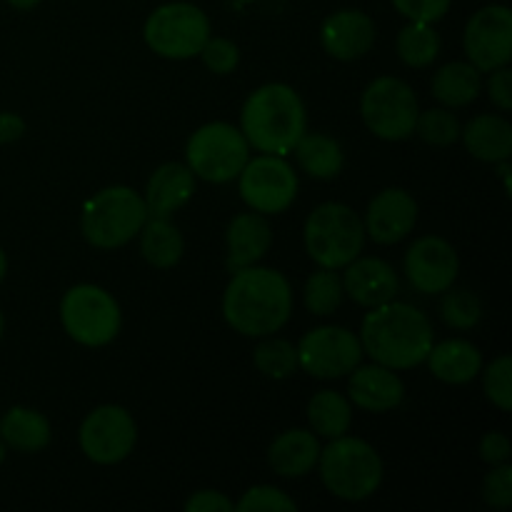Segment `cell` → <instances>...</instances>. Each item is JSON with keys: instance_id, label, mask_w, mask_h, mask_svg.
Returning <instances> with one entry per match:
<instances>
[{"instance_id": "cell-31", "label": "cell", "mask_w": 512, "mask_h": 512, "mask_svg": "<svg viewBox=\"0 0 512 512\" xmlns=\"http://www.w3.org/2000/svg\"><path fill=\"white\" fill-rule=\"evenodd\" d=\"M343 278L335 270L320 268L305 283V308L313 315H333L343 303Z\"/></svg>"}, {"instance_id": "cell-29", "label": "cell", "mask_w": 512, "mask_h": 512, "mask_svg": "<svg viewBox=\"0 0 512 512\" xmlns=\"http://www.w3.org/2000/svg\"><path fill=\"white\" fill-rule=\"evenodd\" d=\"M308 420L315 435L333 440L350 430V423H353V408H350V400L345 398V395L335 393V390H320V393L313 395V400H310Z\"/></svg>"}, {"instance_id": "cell-3", "label": "cell", "mask_w": 512, "mask_h": 512, "mask_svg": "<svg viewBox=\"0 0 512 512\" xmlns=\"http://www.w3.org/2000/svg\"><path fill=\"white\" fill-rule=\"evenodd\" d=\"M308 130L300 95L290 85L268 83L250 93L240 110V133L265 155H288Z\"/></svg>"}, {"instance_id": "cell-18", "label": "cell", "mask_w": 512, "mask_h": 512, "mask_svg": "<svg viewBox=\"0 0 512 512\" xmlns=\"http://www.w3.org/2000/svg\"><path fill=\"white\" fill-rule=\"evenodd\" d=\"M343 290L353 298V303L363 308H378V305L395 300L400 290V280L393 265L380 258H355L345 265Z\"/></svg>"}, {"instance_id": "cell-34", "label": "cell", "mask_w": 512, "mask_h": 512, "mask_svg": "<svg viewBox=\"0 0 512 512\" xmlns=\"http://www.w3.org/2000/svg\"><path fill=\"white\" fill-rule=\"evenodd\" d=\"M460 123L448 108H430L418 113L415 120V133L435 148H448L460 138Z\"/></svg>"}, {"instance_id": "cell-35", "label": "cell", "mask_w": 512, "mask_h": 512, "mask_svg": "<svg viewBox=\"0 0 512 512\" xmlns=\"http://www.w3.org/2000/svg\"><path fill=\"white\" fill-rule=\"evenodd\" d=\"M485 395L493 405L510 413L512 410V360L510 355H500L488 365L483 378Z\"/></svg>"}, {"instance_id": "cell-14", "label": "cell", "mask_w": 512, "mask_h": 512, "mask_svg": "<svg viewBox=\"0 0 512 512\" xmlns=\"http://www.w3.org/2000/svg\"><path fill=\"white\" fill-rule=\"evenodd\" d=\"M465 55L480 73L512 60V13L508 5H485L465 25Z\"/></svg>"}, {"instance_id": "cell-20", "label": "cell", "mask_w": 512, "mask_h": 512, "mask_svg": "<svg viewBox=\"0 0 512 512\" xmlns=\"http://www.w3.org/2000/svg\"><path fill=\"white\" fill-rule=\"evenodd\" d=\"M195 193V175L183 163H165L150 175L145 190V208L150 218H170Z\"/></svg>"}, {"instance_id": "cell-41", "label": "cell", "mask_w": 512, "mask_h": 512, "mask_svg": "<svg viewBox=\"0 0 512 512\" xmlns=\"http://www.w3.org/2000/svg\"><path fill=\"white\" fill-rule=\"evenodd\" d=\"M510 455H512V445L505 433L493 430V433H488L483 440H480V458H483L488 465L508 463Z\"/></svg>"}, {"instance_id": "cell-42", "label": "cell", "mask_w": 512, "mask_h": 512, "mask_svg": "<svg viewBox=\"0 0 512 512\" xmlns=\"http://www.w3.org/2000/svg\"><path fill=\"white\" fill-rule=\"evenodd\" d=\"M185 510L188 512H233L235 505L233 500L225 498L218 490H200L193 498L185 503Z\"/></svg>"}, {"instance_id": "cell-24", "label": "cell", "mask_w": 512, "mask_h": 512, "mask_svg": "<svg viewBox=\"0 0 512 512\" xmlns=\"http://www.w3.org/2000/svg\"><path fill=\"white\" fill-rule=\"evenodd\" d=\"M465 148L485 163H503L512 155V125L503 115H478L460 130Z\"/></svg>"}, {"instance_id": "cell-1", "label": "cell", "mask_w": 512, "mask_h": 512, "mask_svg": "<svg viewBox=\"0 0 512 512\" xmlns=\"http://www.w3.org/2000/svg\"><path fill=\"white\" fill-rule=\"evenodd\" d=\"M293 315L288 278L273 268L235 270L223 295V318L245 338H265L283 328Z\"/></svg>"}, {"instance_id": "cell-38", "label": "cell", "mask_w": 512, "mask_h": 512, "mask_svg": "<svg viewBox=\"0 0 512 512\" xmlns=\"http://www.w3.org/2000/svg\"><path fill=\"white\" fill-rule=\"evenodd\" d=\"M483 498L490 508L505 510L512 505V465H493L483 480Z\"/></svg>"}, {"instance_id": "cell-2", "label": "cell", "mask_w": 512, "mask_h": 512, "mask_svg": "<svg viewBox=\"0 0 512 512\" xmlns=\"http://www.w3.org/2000/svg\"><path fill=\"white\" fill-rule=\"evenodd\" d=\"M363 355L390 370H410L425 363L433 348V325L428 315L410 303L388 300L370 308L360 328Z\"/></svg>"}, {"instance_id": "cell-32", "label": "cell", "mask_w": 512, "mask_h": 512, "mask_svg": "<svg viewBox=\"0 0 512 512\" xmlns=\"http://www.w3.org/2000/svg\"><path fill=\"white\" fill-rule=\"evenodd\" d=\"M253 363L265 378L285 380L298 370V350L288 340L265 335L263 343L253 350Z\"/></svg>"}, {"instance_id": "cell-33", "label": "cell", "mask_w": 512, "mask_h": 512, "mask_svg": "<svg viewBox=\"0 0 512 512\" xmlns=\"http://www.w3.org/2000/svg\"><path fill=\"white\" fill-rule=\"evenodd\" d=\"M440 318L445 320L448 328L455 330H470L480 323L483 318V303L470 290H445L443 300H440Z\"/></svg>"}, {"instance_id": "cell-19", "label": "cell", "mask_w": 512, "mask_h": 512, "mask_svg": "<svg viewBox=\"0 0 512 512\" xmlns=\"http://www.w3.org/2000/svg\"><path fill=\"white\" fill-rule=\"evenodd\" d=\"M348 393L353 405L368 410V413H390L398 408L405 398V385L398 375L385 365H363L353 370L348 383Z\"/></svg>"}, {"instance_id": "cell-21", "label": "cell", "mask_w": 512, "mask_h": 512, "mask_svg": "<svg viewBox=\"0 0 512 512\" xmlns=\"http://www.w3.org/2000/svg\"><path fill=\"white\" fill-rule=\"evenodd\" d=\"M273 245V230L260 213H243L228 225V268L243 270L258 263Z\"/></svg>"}, {"instance_id": "cell-25", "label": "cell", "mask_w": 512, "mask_h": 512, "mask_svg": "<svg viewBox=\"0 0 512 512\" xmlns=\"http://www.w3.org/2000/svg\"><path fill=\"white\" fill-rule=\"evenodd\" d=\"M50 420L30 408H10L0 420V438L18 453H40L50 443Z\"/></svg>"}, {"instance_id": "cell-39", "label": "cell", "mask_w": 512, "mask_h": 512, "mask_svg": "<svg viewBox=\"0 0 512 512\" xmlns=\"http://www.w3.org/2000/svg\"><path fill=\"white\" fill-rule=\"evenodd\" d=\"M393 5L403 18L418 20V23H438L440 18H445L453 0H393Z\"/></svg>"}, {"instance_id": "cell-22", "label": "cell", "mask_w": 512, "mask_h": 512, "mask_svg": "<svg viewBox=\"0 0 512 512\" xmlns=\"http://www.w3.org/2000/svg\"><path fill=\"white\" fill-rule=\"evenodd\" d=\"M320 450L318 435L310 430H285L270 445L268 463L280 478H303L318 465Z\"/></svg>"}, {"instance_id": "cell-27", "label": "cell", "mask_w": 512, "mask_h": 512, "mask_svg": "<svg viewBox=\"0 0 512 512\" xmlns=\"http://www.w3.org/2000/svg\"><path fill=\"white\" fill-rule=\"evenodd\" d=\"M433 95L445 108H465L483 90L480 70L470 63H448L433 75Z\"/></svg>"}, {"instance_id": "cell-46", "label": "cell", "mask_w": 512, "mask_h": 512, "mask_svg": "<svg viewBox=\"0 0 512 512\" xmlns=\"http://www.w3.org/2000/svg\"><path fill=\"white\" fill-rule=\"evenodd\" d=\"M5 450H8V445H5L3 438H0V463H3V460H5Z\"/></svg>"}, {"instance_id": "cell-10", "label": "cell", "mask_w": 512, "mask_h": 512, "mask_svg": "<svg viewBox=\"0 0 512 512\" xmlns=\"http://www.w3.org/2000/svg\"><path fill=\"white\" fill-rule=\"evenodd\" d=\"M418 98L405 80L383 75L365 88L360 98V115L373 135L380 140H405L415 133Z\"/></svg>"}, {"instance_id": "cell-36", "label": "cell", "mask_w": 512, "mask_h": 512, "mask_svg": "<svg viewBox=\"0 0 512 512\" xmlns=\"http://www.w3.org/2000/svg\"><path fill=\"white\" fill-rule=\"evenodd\" d=\"M238 512H295L298 505L290 495H285L283 490L273 488V485H258V488H250L248 493H243V498L235 503Z\"/></svg>"}, {"instance_id": "cell-44", "label": "cell", "mask_w": 512, "mask_h": 512, "mask_svg": "<svg viewBox=\"0 0 512 512\" xmlns=\"http://www.w3.org/2000/svg\"><path fill=\"white\" fill-rule=\"evenodd\" d=\"M8 3L18 10H33L35 5H40L43 0H8Z\"/></svg>"}, {"instance_id": "cell-17", "label": "cell", "mask_w": 512, "mask_h": 512, "mask_svg": "<svg viewBox=\"0 0 512 512\" xmlns=\"http://www.w3.org/2000/svg\"><path fill=\"white\" fill-rule=\"evenodd\" d=\"M325 53L338 60H358L370 53L375 43V23L363 10H338L328 15L320 28Z\"/></svg>"}, {"instance_id": "cell-40", "label": "cell", "mask_w": 512, "mask_h": 512, "mask_svg": "<svg viewBox=\"0 0 512 512\" xmlns=\"http://www.w3.org/2000/svg\"><path fill=\"white\" fill-rule=\"evenodd\" d=\"M488 95L490 100H493V105H498L500 110L512 108V70L508 65L490 70Z\"/></svg>"}, {"instance_id": "cell-5", "label": "cell", "mask_w": 512, "mask_h": 512, "mask_svg": "<svg viewBox=\"0 0 512 512\" xmlns=\"http://www.w3.org/2000/svg\"><path fill=\"white\" fill-rule=\"evenodd\" d=\"M305 250L320 268L340 270L353 263L365 245L363 218L343 203H323L305 220Z\"/></svg>"}, {"instance_id": "cell-12", "label": "cell", "mask_w": 512, "mask_h": 512, "mask_svg": "<svg viewBox=\"0 0 512 512\" xmlns=\"http://www.w3.org/2000/svg\"><path fill=\"white\" fill-rule=\"evenodd\" d=\"M295 350H298V368L323 380L343 378L353 373L363 360V345L358 335L338 325H320L308 330Z\"/></svg>"}, {"instance_id": "cell-30", "label": "cell", "mask_w": 512, "mask_h": 512, "mask_svg": "<svg viewBox=\"0 0 512 512\" xmlns=\"http://www.w3.org/2000/svg\"><path fill=\"white\" fill-rule=\"evenodd\" d=\"M395 48H398L400 60L405 65H410V68H428L440 55V35L433 28V23L410 20L398 33Z\"/></svg>"}, {"instance_id": "cell-7", "label": "cell", "mask_w": 512, "mask_h": 512, "mask_svg": "<svg viewBox=\"0 0 512 512\" xmlns=\"http://www.w3.org/2000/svg\"><path fill=\"white\" fill-rule=\"evenodd\" d=\"M60 323L75 343L103 348L120 333L123 315L108 290L83 283L70 288L60 300Z\"/></svg>"}, {"instance_id": "cell-16", "label": "cell", "mask_w": 512, "mask_h": 512, "mask_svg": "<svg viewBox=\"0 0 512 512\" xmlns=\"http://www.w3.org/2000/svg\"><path fill=\"white\" fill-rule=\"evenodd\" d=\"M418 223V203L403 188H388L375 195L365 213V238L378 245H395L408 238Z\"/></svg>"}, {"instance_id": "cell-47", "label": "cell", "mask_w": 512, "mask_h": 512, "mask_svg": "<svg viewBox=\"0 0 512 512\" xmlns=\"http://www.w3.org/2000/svg\"><path fill=\"white\" fill-rule=\"evenodd\" d=\"M3 328H5V320H3V313H0V335H3Z\"/></svg>"}, {"instance_id": "cell-45", "label": "cell", "mask_w": 512, "mask_h": 512, "mask_svg": "<svg viewBox=\"0 0 512 512\" xmlns=\"http://www.w3.org/2000/svg\"><path fill=\"white\" fill-rule=\"evenodd\" d=\"M5 273H8V258H5L3 248H0V283H3Z\"/></svg>"}, {"instance_id": "cell-13", "label": "cell", "mask_w": 512, "mask_h": 512, "mask_svg": "<svg viewBox=\"0 0 512 512\" xmlns=\"http://www.w3.org/2000/svg\"><path fill=\"white\" fill-rule=\"evenodd\" d=\"M80 450L98 465H115L128 458L138 440L133 415L120 405H100L80 425Z\"/></svg>"}, {"instance_id": "cell-9", "label": "cell", "mask_w": 512, "mask_h": 512, "mask_svg": "<svg viewBox=\"0 0 512 512\" xmlns=\"http://www.w3.org/2000/svg\"><path fill=\"white\" fill-rule=\"evenodd\" d=\"M193 175L208 183H230L250 160V145L240 128L230 123H208L193 133L185 148Z\"/></svg>"}, {"instance_id": "cell-23", "label": "cell", "mask_w": 512, "mask_h": 512, "mask_svg": "<svg viewBox=\"0 0 512 512\" xmlns=\"http://www.w3.org/2000/svg\"><path fill=\"white\" fill-rule=\"evenodd\" d=\"M425 363L430 365V373L443 383L465 385L478 378L483 370V355L470 340L453 338L433 345Z\"/></svg>"}, {"instance_id": "cell-15", "label": "cell", "mask_w": 512, "mask_h": 512, "mask_svg": "<svg viewBox=\"0 0 512 512\" xmlns=\"http://www.w3.org/2000/svg\"><path fill=\"white\" fill-rule=\"evenodd\" d=\"M460 260L453 245L440 235H423L405 253L408 283L423 295H438L453 288Z\"/></svg>"}, {"instance_id": "cell-37", "label": "cell", "mask_w": 512, "mask_h": 512, "mask_svg": "<svg viewBox=\"0 0 512 512\" xmlns=\"http://www.w3.org/2000/svg\"><path fill=\"white\" fill-rule=\"evenodd\" d=\"M198 55L203 58L205 68H208L210 73H218V75L233 73V70L238 68V63H240L238 45H235L233 40L213 38V35L205 40L203 50H200Z\"/></svg>"}, {"instance_id": "cell-43", "label": "cell", "mask_w": 512, "mask_h": 512, "mask_svg": "<svg viewBox=\"0 0 512 512\" xmlns=\"http://www.w3.org/2000/svg\"><path fill=\"white\" fill-rule=\"evenodd\" d=\"M25 120L15 113H0V145L23 138Z\"/></svg>"}, {"instance_id": "cell-8", "label": "cell", "mask_w": 512, "mask_h": 512, "mask_svg": "<svg viewBox=\"0 0 512 512\" xmlns=\"http://www.w3.org/2000/svg\"><path fill=\"white\" fill-rule=\"evenodd\" d=\"M143 38L153 53L168 60H188L210 38V20L193 3H165L148 15Z\"/></svg>"}, {"instance_id": "cell-4", "label": "cell", "mask_w": 512, "mask_h": 512, "mask_svg": "<svg viewBox=\"0 0 512 512\" xmlns=\"http://www.w3.org/2000/svg\"><path fill=\"white\" fill-rule=\"evenodd\" d=\"M318 465L328 493L348 503L370 498L383 483V460L378 450L360 438H333L328 448L320 450Z\"/></svg>"}, {"instance_id": "cell-6", "label": "cell", "mask_w": 512, "mask_h": 512, "mask_svg": "<svg viewBox=\"0 0 512 512\" xmlns=\"http://www.w3.org/2000/svg\"><path fill=\"white\" fill-rule=\"evenodd\" d=\"M148 220L143 195L125 185L100 190L88 200L80 218V230L93 248L113 250L123 248L135 238Z\"/></svg>"}, {"instance_id": "cell-26", "label": "cell", "mask_w": 512, "mask_h": 512, "mask_svg": "<svg viewBox=\"0 0 512 512\" xmlns=\"http://www.w3.org/2000/svg\"><path fill=\"white\" fill-rule=\"evenodd\" d=\"M290 153H295V160H298L303 173L318 180L338 178L345 165V155L338 140L323 133H308L305 130L303 138L295 143V148Z\"/></svg>"}, {"instance_id": "cell-11", "label": "cell", "mask_w": 512, "mask_h": 512, "mask_svg": "<svg viewBox=\"0 0 512 512\" xmlns=\"http://www.w3.org/2000/svg\"><path fill=\"white\" fill-rule=\"evenodd\" d=\"M240 198L260 215H278L293 205L298 195V175L283 155H258L245 163L238 175Z\"/></svg>"}, {"instance_id": "cell-28", "label": "cell", "mask_w": 512, "mask_h": 512, "mask_svg": "<svg viewBox=\"0 0 512 512\" xmlns=\"http://www.w3.org/2000/svg\"><path fill=\"white\" fill-rule=\"evenodd\" d=\"M140 253L153 268H173L183 258L185 240L168 218H150L140 228Z\"/></svg>"}]
</instances>
